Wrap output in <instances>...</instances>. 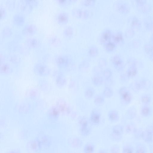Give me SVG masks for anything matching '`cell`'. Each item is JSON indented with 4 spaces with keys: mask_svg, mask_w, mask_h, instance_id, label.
I'll return each mask as SVG.
<instances>
[{
    "mask_svg": "<svg viewBox=\"0 0 153 153\" xmlns=\"http://www.w3.org/2000/svg\"><path fill=\"white\" fill-rule=\"evenodd\" d=\"M121 104L124 106L129 105L132 100V96L129 89L126 86H122L119 90Z\"/></svg>",
    "mask_w": 153,
    "mask_h": 153,
    "instance_id": "cell-1",
    "label": "cell"
},
{
    "mask_svg": "<svg viewBox=\"0 0 153 153\" xmlns=\"http://www.w3.org/2000/svg\"><path fill=\"white\" fill-rule=\"evenodd\" d=\"M38 4V1L36 0H22L20 4L21 11L23 14H28L37 6Z\"/></svg>",
    "mask_w": 153,
    "mask_h": 153,
    "instance_id": "cell-2",
    "label": "cell"
},
{
    "mask_svg": "<svg viewBox=\"0 0 153 153\" xmlns=\"http://www.w3.org/2000/svg\"><path fill=\"white\" fill-rule=\"evenodd\" d=\"M124 132L123 126L120 124L116 125L112 127L110 134V137L112 140L119 142L122 139Z\"/></svg>",
    "mask_w": 153,
    "mask_h": 153,
    "instance_id": "cell-3",
    "label": "cell"
},
{
    "mask_svg": "<svg viewBox=\"0 0 153 153\" xmlns=\"http://www.w3.org/2000/svg\"><path fill=\"white\" fill-rule=\"evenodd\" d=\"M33 70L36 75L41 76H46L50 72L49 68L47 65L41 62L37 63L34 65Z\"/></svg>",
    "mask_w": 153,
    "mask_h": 153,
    "instance_id": "cell-4",
    "label": "cell"
},
{
    "mask_svg": "<svg viewBox=\"0 0 153 153\" xmlns=\"http://www.w3.org/2000/svg\"><path fill=\"white\" fill-rule=\"evenodd\" d=\"M71 13L74 16L81 19L88 18L91 15V12L89 10L77 7L73 9Z\"/></svg>",
    "mask_w": 153,
    "mask_h": 153,
    "instance_id": "cell-5",
    "label": "cell"
},
{
    "mask_svg": "<svg viewBox=\"0 0 153 153\" xmlns=\"http://www.w3.org/2000/svg\"><path fill=\"white\" fill-rule=\"evenodd\" d=\"M101 114L100 111L97 108L93 109L91 111L90 122L91 124L94 126H98L100 123Z\"/></svg>",
    "mask_w": 153,
    "mask_h": 153,
    "instance_id": "cell-6",
    "label": "cell"
},
{
    "mask_svg": "<svg viewBox=\"0 0 153 153\" xmlns=\"http://www.w3.org/2000/svg\"><path fill=\"white\" fill-rule=\"evenodd\" d=\"M56 65L60 68L65 67L68 66L70 62V59L66 55L60 54L57 56L55 58Z\"/></svg>",
    "mask_w": 153,
    "mask_h": 153,
    "instance_id": "cell-7",
    "label": "cell"
},
{
    "mask_svg": "<svg viewBox=\"0 0 153 153\" xmlns=\"http://www.w3.org/2000/svg\"><path fill=\"white\" fill-rule=\"evenodd\" d=\"M153 127L150 126L142 132L141 137L143 140L145 142L151 144L153 142Z\"/></svg>",
    "mask_w": 153,
    "mask_h": 153,
    "instance_id": "cell-8",
    "label": "cell"
},
{
    "mask_svg": "<svg viewBox=\"0 0 153 153\" xmlns=\"http://www.w3.org/2000/svg\"><path fill=\"white\" fill-rule=\"evenodd\" d=\"M25 43L27 47L30 49H36L41 45L40 41L35 37L27 38L26 39Z\"/></svg>",
    "mask_w": 153,
    "mask_h": 153,
    "instance_id": "cell-9",
    "label": "cell"
},
{
    "mask_svg": "<svg viewBox=\"0 0 153 153\" xmlns=\"http://www.w3.org/2000/svg\"><path fill=\"white\" fill-rule=\"evenodd\" d=\"M37 31L36 26L32 24H29L25 25L23 27L22 33L25 36H31L35 34Z\"/></svg>",
    "mask_w": 153,
    "mask_h": 153,
    "instance_id": "cell-10",
    "label": "cell"
},
{
    "mask_svg": "<svg viewBox=\"0 0 153 153\" xmlns=\"http://www.w3.org/2000/svg\"><path fill=\"white\" fill-rule=\"evenodd\" d=\"M89 122L85 118H83L80 120L81 129L83 134L85 136L88 135L91 132V129L88 126Z\"/></svg>",
    "mask_w": 153,
    "mask_h": 153,
    "instance_id": "cell-11",
    "label": "cell"
},
{
    "mask_svg": "<svg viewBox=\"0 0 153 153\" xmlns=\"http://www.w3.org/2000/svg\"><path fill=\"white\" fill-rule=\"evenodd\" d=\"M25 18L23 14L18 13L13 16L12 19L13 24L17 26L20 27L25 23Z\"/></svg>",
    "mask_w": 153,
    "mask_h": 153,
    "instance_id": "cell-12",
    "label": "cell"
},
{
    "mask_svg": "<svg viewBox=\"0 0 153 153\" xmlns=\"http://www.w3.org/2000/svg\"><path fill=\"white\" fill-rule=\"evenodd\" d=\"M112 63L115 69L119 71H122L123 68L124 64L121 58L119 56H114L112 59Z\"/></svg>",
    "mask_w": 153,
    "mask_h": 153,
    "instance_id": "cell-13",
    "label": "cell"
},
{
    "mask_svg": "<svg viewBox=\"0 0 153 153\" xmlns=\"http://www.w3.org/2000/svg\"><path fill=\"white\" fill-rule=\"evenodd\" d=\"M69 16L66 12L62 11L59 12L57 15L56 20L57 22L60 25L66 24L68 22Z\"/></svg>",
    "mask_w": 153,
    "mask_h": 153,
    "instance_id": "cell-14",
    "label": "cell"
},
{
    "mask_svg": "<svg viewBox=\"0 0 153 153\" xmlns=\"http://www.w3.org/2000/svg\"><path fill=\"white\" fill-rule=\"evenodd\" d=\"M147 81L144 79L137 80L134 83L133 87L136 91H139L144 89L147 86Z\"/></svg>",
    "mask_w": 153,
    "mask_h": 153,
    "instance_id": "cell-15",
    "label": "cell"
},
{
    "mask_svg": "<svg viewBox=\"0 0 153 153\" xmlns=\"http://www.w3.org/2000/svg\"><path fill=\"white\" fill-rule=\"evenodd\" d=\"M59 111L55 107H52L48 111L47 115L50 119L53 120L57 119L59 115Z\"/></svg>",
    "mask_w": 153,
    "mask_h": 153,
    "instance_id": "cell-16",
    "label": "cell"
},
{
    "mask_svg": "<svg viewBox=\"0 0 153 153\" xmlns=\"http://www.w3.org/2000/svg\"><path fill=\"white\" fill-rule=\"evenodd\" d=\"M152 109L149 105H143L141 107L140 113L143 117L147 118L150 117L152 114Z\"/></svg>",
    "mask_w": 153,
    "mask_h": 153,
    "instance_id": "cell-17",
    "label": "cell"
},
{
    "mask_svg": "<svg viewBox=\"0 0 153 153\" xmlns=\"http://www.w3.org/2000/svg\"><path fill=\"white\" fill-rule=\"evenodd\" d=\"M108 116L109 120L113 123L118 121L120 118L119 113L114 110L109 111L108 113Z\"/></svg>",
    "mask_w": 153,
    "mask_h": 153,
    "instance_id": "cell-18",
    "label": "cell"
},
{
    "mask_svg": "<svg viewBox=\"0 0 153 153\" xmlns=\"http://www.w3.org/2000/svg\"><path fill=\"white\" fill-rule=\"evenodd\" d=\"M134 153H148L147 148L144 143H138L134 148Z\"/></svg>",
    "mask_w": 153,
    "mask_h": 153,
    "instance_id": "cell-19",
    "label": "cell"
},
{
    "mask_svg": "<svg viewBox=\"0 0 153 153\" xmlns=\"http://www.w3.org/2000/svg\"><path fill=\"white\" fill-rule=\"evenodd\" d=\"M92 82L96 87L101 86L103 83V78L101 76L97 74L94 76L92 78Z\"/></svg>",
    "mask_w": 153,
    "mask_h": 153,
    "instance_id": "cell-20",
    "label": "cell"
},
{
    "mask_svg": "<svg viewBox=\"0 0 153 153\" xmlns=\"http://www.w3.org/2000/svg\"><path fill=\"white\" fill-rule=\"evenodd\" d=\"M137 70L136 67L133 65L128 68L126 72V75L128 79L134 77L137 75Z\"/></svg>",
    "mask_w": 153,
    "mask_h": 153,
    "instance_id": "cell-21",
    "label": "cell"
},
{
    "mask_svg": "<svg viewBox=\"0 0 153 153\" xmlns=\"http://www.w3.org/2000/svg\"><path fill=\"white\" fill-rule=\"evenodd\" d=\"M56 82L57 85L58 86L63 87L66 83V78L62 74L59 73L56 76Z\"/></svg>",
    "mask_w": 153,
    "mask_h": 153,
    "instance_id": "cell-22",
    "label": "cell"
},
{
    "mask_svg": "<svg viewBox=\"0 0 153 153\" xmlns=\"http://www.w3.org/2000/svg\"><path fill=\"white\" fill-rule=\"evenodd\" d=\"M12 71L11 66L4 61L0 63V72L6 74Z\"/></svg>",
    "mask_w": 153,
    "mask_h": 153,
    "instance_id": "cell-23",
    "label": "cell"
},
{
    "mask_svg": "<svg viewBox=\"0 0 153 153\" xmlns=\"http://www.w3.org/2000/svg\"><path fill=\"white\" fill-rule=\"evenodd\" d=\"M94 102L97 106H102L105 103V97L102 94H97L94 98Z\"/></svg>",
    "mask_w": 153,
    "mask_h": 153,
    "instance_id": "cell-24",
    "label": "cell"
},
{
    "mask_svg": "<svg viewBox=\"0 0 153 153\" xmlns=\"http://www.w3.org/2000/svg\"><path fill=\"white\" fill-rule=\"evenodd\" d=\"M57 108L60 111L64 113L66 112L67 113L69 108H68L65 102L63 100H60L58 101L57 103Z\"/></svg>",
    "mask_w": 153,
    "mask_h": 153,
    "instance_id": "cell-25",
    "label": "cell"
},
{
    "mask_svg": "<svg viewBox=\"0 0 153 153\" xmlns=\"http://www.w3.org/2000/svg\"><path fill=\"white\" fill-rule=\"evenodd\" d=\"M152 100L151 96L148 94H144L140 97V101L143 105H149Z\"/></svg>",
    "mask_w": 153,
    "mask_h": 153,
    "instance_id": "cell-26",
    "label": "cell"
},
{
    "mask_svg": "<svg viewBox=\"0 0 153 153\" xmlns=\"http://www.w3.org/2000/svg\"><path fill=\"white\" fill-rule=\"evenodd\" d=\"M7 58L9 62L14 64H19L21 62V58L19 56L14 54H9Z\"/></svg>",
    "mask_w": 153,
    "mask_h": 153,
    "instance_id": "cell-27",
    "label": "cell"
},
{
    "mask_svg": "<svg viewBox=\"0 0 153 153\" xmlns=\"http://www.w3.org/2000/svg\"><path fill=\"white\" fill-rule=\"evenodd\" d=\"M111 33L109 30H106L103 32L100 37V40L102 43L109 41L111 38Z\"/></svg>",
    "mask_w": 153,
    "mask_h": 153,
    "instance_id": "cell-28",
    "label": "cell"
},
{
    "mask_svg": "<svg viewBox=\"0 0 153 153\" xmlns=\"http://www.w3.org/2000/svg\"><path fill=\"white\" fill-rule=\"evenodd\" d=\"M13 33L11 28L9 26L4 27L1 31V34L2 36L5 38L10 37Z\"/></svg>",
    "mask_w": 153,
    "mask_h": 153,
    "instance_id": "cell-29",
    "label": "cell"
},
{
    "mask_svg": "<svg viewBox=\"0 0 153 153\" xmlns=\"http://www.w3.org/2000/svg\"><path fill=\"white\" fill-rule=\"evenodd\" d=\"M114 91L110 87L106 86L103 89L102 95L105 98H109L113 96Z\"/></svg>",
    "mask_w": 153,
    "mask_h": 153,
    "instance_id": "cell-30",
    "label": "cell"
},
{
    "mask_svg": "<svg viewBox=\"0 0 153 153\" xmlns=\"http://www.w3.org/2000/svg\"><path fill=\"white\" fill-rule=\"evenodd\" d=\"M63 35L66 38H71L74 33L73 27L71 26H68L64 28L63 30Z\"/></svg>",
    "mask_w": 153,
    "mask_h": 153,
    "instance_id": "cell-31",
    "label": "cell"
},
{
    "mask_svg": "<svg viewBox=\"0 0 153 153\" xmlns=\"http://www.w3.org/2000/svg\"><path fill=\"white\" fill-rule=\"evenodd\" d=\"M95 90L94 88L90 87L87 88L85 92V97L87 99H91L94 96Z\"/></svg>",
    "mask_w": 153,
    "mask_h": 153,
    "instance_id": "cell-32",
    "label": "cell"
},
{
    "mask_svg": "<svg viewBox=\"0 0 153 153\" xmlns=\"http://www.w3.org/2000/svg\"><path fill=\"white\" fill-rule=\"evenodd\" d=\"M134 148L130 144H127L123 147L122 153H134Z\"/></svg>",
    "mask_w": 153,
    "mask_h": 153,
    "instance_id": "cell-33",
    "label": "cell"
},
{
    "mask_svg": "<svg viewBox=\"0 0 153 153\" xmlns=\"http://www.w3.org/2000/svg\"><path fill=\"white\" fill-rule=\"evenodd\" d=\"M94 146L92 143H88L85 146L84 152V153H94Z\"/></svg>",
    "mask_w": 153,
    "mask_h": 153,
    "instance_id": "cell-34",
    "label": "cell"
},
{
    "mask_svg": "<svg viewBox=\"0 0 153 153\" xmlns=\"http://www.w3.org/2000/svg\"><path fill=\"white\" fill-rule=\"evenodd\" d=\"M48 41L50 44L54 46H58L61 43V41L60 39L55 36L51 37L49 38Z\"/></svg>",
    "mask_w": 153,
    "mask_h": 153,
    "instance_id": "cell-35",
    "label": "cell"
},
{
    "mask_svg": "<svg viewBox=\"0 0 153 153\" xmlns=\"http://www.w3.org/2000/svg\"><path fill=\"white\" fill-rule=\"evenodd\" d=\"M76 1L73 0H58L57 2L58 4L63 7H66L70 5Z\"/></svg>",
    "mask_w": 153,
    "mask_h": 153,
    "instance_id": "cell-36",
    "label": "cell"
},
{
    "mask_svg": "<svg viewBox=\"0 0 153 153\" xmlns=\"http://www.w3.org/2000/svg\"><path fill=\"white\" fill-rule=\"evenodd\" d=\"M102 75L104 77L108 80L111 78L113 75V72L110 69H106L103 71Z\"/></svg>",
    "mask_w": 153,
    "mask_h": 153,
    "instance_id": "cell-37",
    "label": "cell"
},
{
    "mask_svg": "<svg viewBox=\"0 0 153 153\" xmlns=\"http://www.w3.org/2000/svg\"><path fill=\"white\" fill-rule=\"evenodd\" d=\"M115 45L114 43L109 42L106 44L105 48L106 50L108 52H111L112 51L115 49Z\"/></svg>",
    "mask_w": 153,
    "mask_h": 153,
    "instance_id": "cell-38",
    "label": "cell"
},
{
    "mask_svg": "<svg viewBox=\"0 0 153 153\" xmlns=\"http://www.w3.org/2000/svg\"><path fill=\"white\" fill-rule=\"evenodd\" d=\"M113 38L115 42L117 43L122 42L123 40L122 35L119 32L116 33L114 36Z\"/></svg>",
    "mask_w": 153,
    "mask_h": 153,
    "instance_id": "cell-39",
    "label": "cell"
},
{
    "mask_svg": "<svg viewBox=\"0 0 153 153\" xmlns=\"http://www.w3.org/2000/svg\"><path fill=\"white\" fill-rule=\"evenodd\" d=\"M120 151L119 146L117 145H114L110 147L109 152L110 153H120Z\"/></svg>",
    "mask_w": 153,
    "mask_h": 153,
    "instance_id": "cell-40",
    "label": "cell"
},
{
    "mask_svg": "<svg viewBox=\"0 0 153 153\" xmlns=\"http://www.w3.org/2000/svg\"><path fill=\"white\" fill-rule=\"evenodd\" d=\"M6 15L5 9L2 6H0V21L4 19Z\"/></svg>",
    "mask_w": 153,
    "mask_h": 153,
    "instance_id": "cell-41",
    "label": "cell"
},
{
    "mask_svg": "<svg viewBox=\"0 0 153 153\" xmlns=\"http://www.w3.org/2000/svg\"><path fill=\"white\" fill-rule=\"evenodd\" d=\"M93 3V1L82 0L81 3L82 5L85 6H89L91 5Z\"/></svg>",
    "mask_w": 153,
    "mask_h": 153,
    "instance_id": "cell-42",
    "label": "cell"
},
{
    "mask_svg": "<svg viewBox=\"0 0 153 153\" xmlns=\"http://www.w3.org/2000/svg\"><path fill=\"white\" fill-rule=\"evenodd\" d=\"M14 1H9L7 2V7H8L10 9L12 10L14 6Z\"/></svg>",
    "mask_w": 153,
    "mask_h": 153,
    "instance_id": "cell-43",
    "label": "cell"
},
{
    "mask_svg": "<svg viewBox=\"0 0 153 153\" xmlns=\"http://www.w3.org/2000/svg\"><path fill=\"white\" fill-rule=\"evenodd\" d=\"M5 58V55L0 51V63L4 62Z\"/></svg>",
    "mask_w": 153,
    "mask_h": 153,
    "instance_id": "cell-44",
    "label": "cell"
},
{
    "mask_svg": "<svg viewBox=\"0 0 153 153\" xmlns=\"http://www.w3.org/2000/svg\"><path fill=\"white\" fill-rule=\"evenodd\" d=\"M97 153H108V152L105 149H101L98 151Z\"/></svg>",
    "mask_w": 153,
    "mask_h": 153,
    "instance_id": "cell-45",
    "label": "cell"
}]
</instances>
